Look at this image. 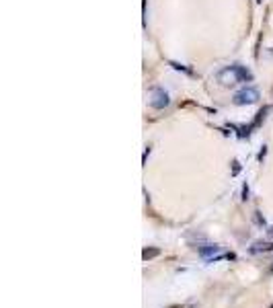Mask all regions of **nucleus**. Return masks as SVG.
Returning a JSON list of instances; mask_svg holds the SVG:
<instances>
[{"label":"nucleus","mask_w":273,"mask_h":308,"mask_svg":"<svg viewBox=\"0 0 273 308\" xmlns=\"http://www.w3.org/2000/svg\"><path fill=\"white\" fill-rule=\"evenodd\" d=\"M216 80L220 82L222 86H234V84H238V82H249V80H253V72H251L247 66L234 64V66L222 68L220 72L216 74Z\"/></svg>","instance_id":"obj_1"},{"label":"nucleus","mask_w":273,"mask_h":308,"mask_svg":"<svg viewBox=\"0 0 273 308\" xmlns=\"http://www.w3.org/2000/svg\"><path fill=\"white\" fill-rule=\"evenodd\" d=\"M259 99H261V95H259V90L255 86H245L232 97V103L236 107H245V105H255Z\"/></svg>","instance_id":"obj_2"},{"label":"nucleus","mask_w":273,"mask_h":308,"mask_svg":"<svg viewBox=\"0 0 273 308\" xmlns=\"http://www.w3.org/2000/svg\"><path fill=\"white\" fill-rule=\"evenodd\" d=\"M169 103H171V97H169L167 90L152 88V93H150V107H154V109H165V107H169Z\"/></svg>","instance_id":"obj_3"},{"label":"nucleus","mask_w":273,"mask_h":308,"mask_svg":"<svg viewBox=\"0 0 273 308\" xmlns=\"http://www.w3.org/2000/svg\"><path fill=\"white\" fill-rule=\"evenodd\" d=\"M199 255L205 257V259H211V257H218L220 255V247L218 244H205V247H199Z\"/></svg>","instance_id":"obj_4"},{"label":"nucleus","mask_w":273,"mask_h":308,"mask_svg":"<svg viewBox=\"0 0 273 308\" xmlns=\"http://www.w3.org/2000/svg\"><path fill=\"white\" fill-rule=\"evenodd\" d=\"M273 247L269 244V242H255L253 247H251V251L253 253H267V251H271Z\"/></svg>","instance_id":"obj_5"},{"label":"nucleus","mask_w":273,"mask_h":308,"mask_svg":"<svg viewBox=\"0 0 273 308\" xmlns=\"http://www.w3.org/2000/svg\"><path fill=\"white\" fill-rule=\"evenodd\" d=\"M156 255H158V249H144V253H142L144 259H152V257H156Z\"/></svg>","instance_id":"obj_6"},{"label":"nucleus","mask_w":273,"mask_h":308,"mask_svg":"<svg viewBox=\"0 0 273 308\" xmlns=\"http://www.w3.org/2000/svg\"><path fill=\"white\" fill-rule=\"evenodd\" d=\"M171 66H173L175 70H183V72H187V74H191V70H187L185 66H181V64H177V62H171Z\"/></svg>","instance_id":"obj_7"},{"label":"nucleus","mask_w":273,"mask_h":308,"mask_svg":"<svg viewBox=\"0 0 273 308\" xmlns=\"http://www.w3.org/2000/svg\"><path fill=\"white\" fill-rule=\"evenodd\" d=\"M263 58H273V47H269L265 54H263Z\"/></svg>","instance_id":"obj_8"},{"label":"nucleus","mask_w":273,"mask_h":308,"mask_svg":"<svg viewBox=\"0 0 273 308\" xmlns=\"http://www.w3.org/2000/svg\"><path fill=\"white\" fill-rule=\"evenodd\" d=\"M267 236L273 240V226H269V228H267Z\"/></svg>","instance_id":"obj_9"},{"label":"nucleus","mask_w":273,"mask_h":308,"mask_svg":"<svg viewBox=\"0 0 273 308\" xmlns=\"http://www.w3.org/2000/svg\"><path fill=\"white\" fill-rule=\"evenodd\" d=\"M257 3H263V0H257Z\"/></svg>","instance_id":"obj_10"},{"label":"nucleus","mask_w":273,"mask_h":308,"mask_svg":"<svg viewBox=\"0 0 273 308\" xmlns=\"http://www.w3.org/2000/svg\"><path fill=\"white\" fill-rule=\"evenodd\" d=\"M271 308H273V306H271Z\"/></svg>","instance_id":"obj_11"}]
</instances>
